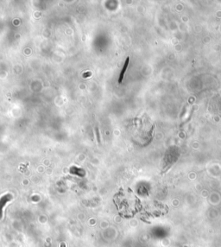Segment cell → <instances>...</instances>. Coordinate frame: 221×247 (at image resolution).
Masks as SVG:
<instances>
[{"label": "cell", "mask_w": 221, "mask_h": 247, "mask_svg": "<svg viewBox=\"0 0 221 247\" xmlns=\"http://www.w3.org/2000/svg\"><path fill=\"white\" fill-rule=\"evenodd\" d=\"M129 63H130V57H127L126 60H125V62H124V65L123 67V69L121 70V73H120V75H119V78H118V83H121L123 79H124V73L129 66Z\"/></svg>", "instance_id": "1"}, {"label": "cell", "mask_w": 221, "mask_h": 247, "mask_svg": "<svg viewBox=\"0 0 221 247\" xmlns=\"http://www.w3.org/2000/svg\"><path fill=\"white\" fill-rule=\"evenodd\" d=\"M96 132H97V137H98V140H99V142H100V139H99V130H98V128H96Z\"/></svg>", "instance_id": "2"}]
</instances>
